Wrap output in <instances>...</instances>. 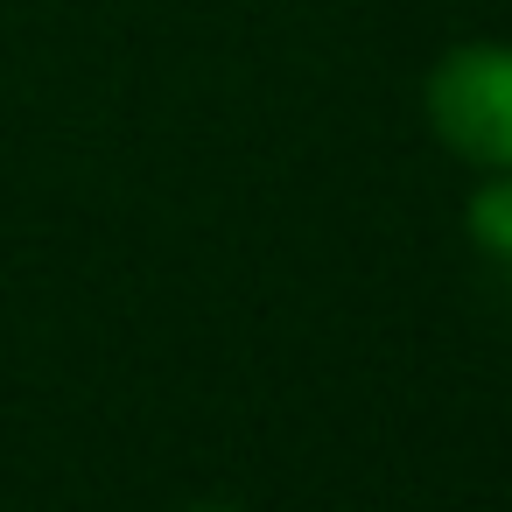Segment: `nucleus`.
Returning a JSON list of instances; mask_svg holds the SVG:
<instances>
[{
	"mask_svg": "<svg viewBox=\"0 0 512 512\" xmlns=\"http://www.w3.org/2000/svg\"><path fill=\"white\" fill-rule=\"evenodd\" d=\"M463 232H470V246H477L484 260L512 267V169H491V176L470 190V204H463Z\"/></svg>",
	"mask_w": 512,
	"mask_h": 512,
	"instance_id": "obj_2",
	"label": "nucleus"
},
{
	"mask_svg": "<svg viewBox=\"0 0 512 512\" xmlns=\"http://www.w3.org/2000/svg\"><path fill=\"white\" fill-rule=\"evenodd\" d=\"M183 512H239V505H183Z\"/></svg>",
	"mask_w": 512,
	"mask_h": 512,
	"instance_id": "obj_3",
	"label": "nucleus"
},
{
	"mask_svg": "<svg viewBox=\"0 0 512 512\" xmlns=\"http://www.w3.org/2000/svg\"><path fill=\"white\" fill-rule=\"evenodd\" d=\"M421 113L463 169H512V43H456L421 78Z\"/></svg>",
	"mask_w": 512,
	"mask_h": 512,
	"instance_id": "obj_1",
	"label": "nucleus"
}]
</instances>
